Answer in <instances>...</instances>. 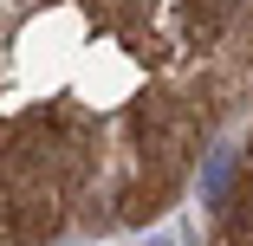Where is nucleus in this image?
<instances>
[{"label":"nucleus","mask_w":253,"mask_h":246,"mask_svg":"<svg viewBox=\"0 0 253 246\" xmlns=\"http://www.w3.org/2000/svg\"><path fill=\"white\" fill-rule=\"evenodd\" d=\"M234 7H240V0H182V13H188L195 39H214V33L234 20Z\"/></svg>","instance_id":"obj_1"}]
</instances>
